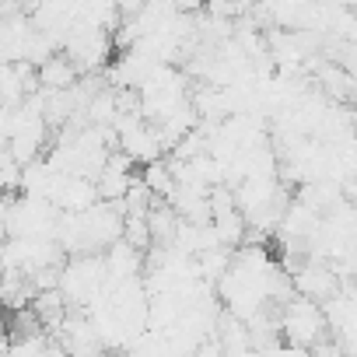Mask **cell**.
<instances>
[{
    "instance_id": "6da1fadb",
    "label": "cell",
    "mask_w": 357,
    "mask_h": 357,
    "mask_svg": "<svg viewBox=\"0 0 357 357\" xmlns=\"http://www.w3.org/2000/svg\"><path fill=\"white\" fill-rule=\"evenodd\" d=\"M329 333V319H326V308L308 301V298H291L280 312V336L284 343L291 347H301V350H315L322 347Z\"/></svg>"
},
{
    "instance_id": "7a4b0ae2",
    "label": "cell",
    "mask_w": 357,
    "mask_h": 357,
    "mask_svg": "<svg viewBox=\"0 0 357 357\" xmlns=\"http://www.w3.org/2000/svg\"><path fill=\"white\" fill-rule=\"evenodd\" d=\"M294 280V294L298 298H308V301H333L336 294H340V287H343V280H340V273H336V266H329V263H308L301 273H294L291 277Z\"/></svg>"
},
{
    "instance_id": "3957f363",
    "label": "cell",
    "mask_w": 357,
    "mask_h": 357,
    "mask_svg": "<svg viewBox=\"0 0 357 357\" xmlns=\"http://www.w3.org/2000/svg\"><path fill=\"white\" fill-rule=\"evenodd\" d=\"M77 84H81V70L67 53H56L39 67V88L43 91H74Z\"/></svg>"
},
{
    "instance_id": "277c9868",
    "label": "cell",
    "mask_w": 357,
    "mask_h": 357,
    "mask_svg": "<svg viewBox=\"0 0 357 357\" xmlns=\"http://www.w3.org/2000/svg\"><path fill=\"white\" fill-rule=\"evenodd\" d=\"M312 357H347V354H343V347H340V343H322V347H315V350H312Z\"/></svg>"
}]
</instances>
